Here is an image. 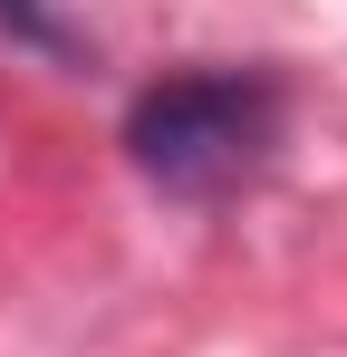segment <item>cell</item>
Returning <instances> with one entry per match:
<instances>
[{
    "label": "cell",
    "mask_w": 347,
    "mask_h": 357,
    "mask_svg": "<svg viewBox=\"0 0 347 357\" xmlns=\"http://www.w3.org/2000/svg\"><path fill=\"white\" fill-rule=\"evenodd\" d=\"M280 126H289V87L270 68H183L125 107V155L174 203H222L270 165Z\"/></svg>",
    "instance_id": "obj_1"
},
{
    "label": "cell",
    "mask_w": 347,
    "mask_h": 357,
    "mask_svg": "<svg viewBox=\"0 0 347 357\" xmlns=\"http://www.w3.org/2000/svg\"><path fill=\"white\" fill-rule=\"evenodd\" d=\"M0 29H10L20 49H49V59L77 49V29H68V10H58V0H0Z\"/></svg>",
    "instance_id": "obj_2"
}]
</instances>
